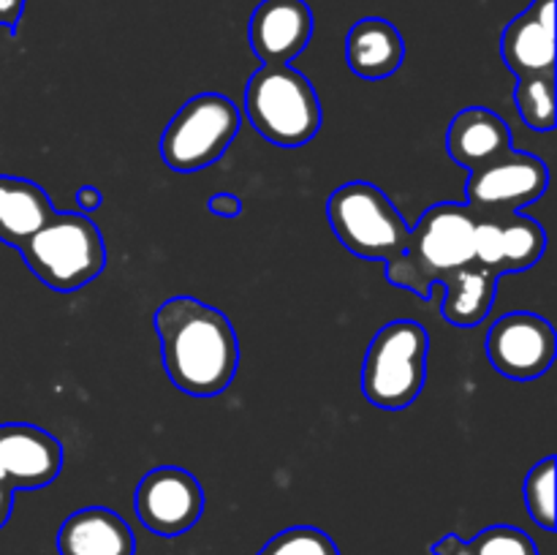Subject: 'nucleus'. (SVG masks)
I'll list each match as a JSON object with an SVG mask.
<instances>
[{"label":"nucleus","mask_w":557,"mask_h":555,"mask_svg":"<svg viewBox=\"0 0 557 555\" xmlns=\"http://www.w3.org/2000/svg\"><path fill=\"white\" fill-rule=\"evenodd\" d=\"M511 150V131L500 114L484 107H468L455 114L446 128V152L457 166L473 169Z\"/></svg>","instance_id":"2eb2a0df"},{"label":"nucleus","mask_w":557,"mask_h":555,"mask_svg":"<svg viewBox=\"0 0 557 555\" xmlns=\"http://www.w3.org/2000/svg\"><path fill=\"white\" fill-rule=\"evenodd\" d=\"M313 38V11L305 0H261L248 22L250 49L264 65H288Z\"/></svg>","instance_id":"ddd939ff"},{"label":"nucleus","mask_w":557,"mask_h":555,"mask_svg":"<svg viewBox=\"0 0 557 555\" xmlns=\"http://www.w3.org/2000/svg\"><path fill=\"white\" fill-rule=\"evenodd\" d=\"M152 321L163 370L180 392L215 397L232 384L239 368V341L223 310L196 297H172Z\"/></svg>","instance_id":"f257e3e1"},{"label":"nucleus","mask_w":557,"mask_h":555,"mask_svg":"<svg viewBox=\"0 0 557 555\" xmlns=\"http://www.w3.org/2000/svg\"><path fill=\"white\" fill-rule=\"evenodd\" d=\"M549 185L547 163L531 152L509 150L506 156L468 172L466 205L473 215L520 212L542 199Z\"/></svg>","instance_id":"6e6552de"},{"label":"nucleus","mask_w":557,"mask_h":555,"mask_svg":"<svg viewBox=\"0 0 557 555\" xmlns=\"http://www.w3.org/2000/svg\"><path fill=\"white\" fill-rule=\"evenodd\" d=\"M134 509L141 526L156 536H180L205 515V490L185 468L158 466L136 484Z\"/></svg>","instance_id":"1a4fd4ad"},{"label":"nucleus","mask_w":557,"mask_h":555,"mask_svg":"<svg viewBox=\"0 0 557 555\" xmlns=\"http://www.w3.org/2000/svg\"><path fill=\"white\" fill-rule=\"evenodd\" d=\"M25 14V0H0V27L14 33Z\"/></svg>","instance_id":"a878e982"},{"label":"nucleus","mask_w":557,"mask_h":555,"mask_svg":"<svg viewBox=\"0 0 557 555\" xmlns=\"http://www.w3.org/2000/svg\"><path fill=\"white\" fill-rule=\"evenodd\" d=\"M326 218L343 248L368 261H395L411 234L395 201L368 180H354L332 190Z\"/></svg>","instance_id":"423d86ee"},{"label":"nucleus","mask_w":557,"mask_h":555,"mask_svg":"<svg viewBox=\"0 0 557 555\" xmlns=\"http://www.w3.org/2000/svg\"><path fill=\"white\" fill-rule=\"evenodd\" d=\"M430 550H433V555H473L471 542L460 539L457 533H446V536L438 539Z\"/></svg>","instance_id":"393cba45"},{"label":"nucleus","mask_w":557,"mask_h":555,"mask_svg":"<svg viewBox=\"0 0 557 555\" xmlns=\"http://www.w3.org/2000/svg\"><path fill=\"white\" fill-rule=\"evenodd\" d=\"M484 351H487L490 365L500 375L515 381H531L553 368L557 335L544 316L517 310V313L500 316L490 326Z\"/></svg>","instance_id":"9d476101"},{"label":"nucleus","mask_w":557,"mask_h":555,"mask_svg":"<svg viewBox=\"0 0 557 555\" xmlns=\"http://www.w3.org/2000/svg\"><path fill=\"white\" fill-rule=\"evenodd\" d=\"M210 212H215L218 218H239L243 215V201L234 194H215L207 201Z\"/></svg>","instance_id":"b1692460"},{"label":"nucleus","mask_w":557,"mask_h":555,"mask_svg":"<svg viewBox=\"0 0 557 555\" xmlns=\"http://www.w3.org/2000/svg\"><path fill=\"white\" fill-rule=\"evenodd\" d=\"M259 555H341V550L321 528L294 526L272 536Z\"/></svg>","instance_id":"4be33fe9"},{"label":"nucleus","mask_w":557,"mask_h":555,"mask_svg":"<svg viewBox=\"0 0 557 555\" xmlns=\"http://www.w3.org/2000/svg\"><path fill=\"white\" fill-rule=\"evenodd\" d=\"M515 103L522 123L536 134L555 128V74L517 79Z\"/></svg>","instance_id":"aec40b11"},{"label":"nucleus","mask_w":557,"mask_h":555,"mask_svg":"<svg viewBox=\"0 0 557 555\" xmlns=\"http://www.w3.org/2000/svg\"><path fill=\"white\" fill-rule=\"evenodd\" d=\"M504 63L517 79L555 74V0H533L500 36Z\"/></svg>","instance_id":"4468645a"},{"label":"nucleus","mask_w":557,"mask_h":555,"mask_svg":"<svg viewBox=\"0 0 557 555\" xmlns=\"http://www.w3.org/2000/svg\"><path fill=\"white\" fill-rule=\"evenodd\" d=\"M20 254L33 275L54 292H76L107 267V243L87 212H54Z\"/></svg>","instance_id":"20e7f679"},{"label":"nucleus","mask_w":557,"mask_h":555,"mask_svg":"<svg viewBox=\"0 0 557 555\" xmlns=\"http://www.w3.org/2000/svg\"><path fill=\"white\" fill-rule=\"evenodd\" d=\"M243 114L232 98L221 92H199L180 107L161 134L163 163L180 174L201 172L232 147Z\"/></svg>","instance_id":"0eeeda50"},{"label":"nucleus","mask_w":557,"mask_h":555,"mask_svg":"<svg viewBox=\"0 0 557 555\" xmlns=\"http://www.w3.org/2000/svg\"><path fill=\"white\" fill-rule=\"evenodd\" d=\"M547 250V232L542 223L522 212L476 215L473 226V261L493 270L522 272L536 264Z\"/></svg>","instance_id":"9b49d317"},{"label":"nucleus","mask_w":557,"mask_h":555,"mask_svg":"<svg viewBox=\"0 0 557 555\" xmlns=\"http://www.w3.org/2000/svg\"><path fill=\"white\" fill-rule=\"evenodd\" d=\"M473 555H539L536 542L522 528L490 526L471 539Z\"/></svg>","instance_id":"5701e85b"},{"label":"nucleus","mask_w":557,"mask_h":555,"mask_svg":"<svg viewBox=\"0 0 557 555\" xmlns=\"http://www.w3.org/2000/svg\"><path fill=\"white\" fill-rule=\"evenodd\" d=\"M430 335L419 321L395 319L370 341L362 365V395L384 411H403L422 395Z\"/></svg>","instance_id":"39448f33"},{"label":"nucleus","mask_w":557,"mask_h":555,"mask_svg":"<svg viewBox=\"0 0 557 555\" xmlns=\"http://www.w3.org/2000/svg\"><path fill=\"white\" fill-rule=\"evenodd\" d=\"M245 114L267 141L302 147L321 131V101L302 71L292 65H261L245 87Z\"/></svg>","instance_id":"7ed1b4c3"},{"label":"nucleus","mask_w":557,"mask_h":555,"mask_svg":"<svg viewBox=\"0 0 557 555\" xmlns=\"http://www.w3.org/2000/svg\"><path fill=\"white\" fill-rule=\"evenodd\" d=\"M60 555H134L136 536L128 522L107 506H85L63 520Z\"/></svg>","instance_id":"dca6fc26"},{"label":"nucleus","mask_w":557,"mask_h":555,"mask_svg":"<svg viewBox=\"0 0 557 555\" xmlns=\"http://www.w3.org/2000/svg\"><path fill=\"white\" fill-rule=\"evenodd\" d=\"M444 303L441 313L455 326H479L493 310L498 297V275L479 261L451 272L444 283Z\"/></svg>","instance_id":"6ab92c4d"},{"label":"nucleus","mask_w":557,"mask_h":555,"mask_svg":"<svg viewBox=\"0 0 557 555\" xmlns=\"http://www.w3.org/2000/svg\"><path fill=\"white\" fill-rule=\"evenodd\" d=\"M346 60L362 79H386L406 60V41L389 20L364 16L348 30Z\"/></svg>","instance_id":"f3484780"},{"label":"nucleus","mask_w":557,"mask_h":555,"mask_svg":"<svg viewBox=\"0 0 557 555\" xmlns=\"http://www.w3.org/2000/svg\"><path fill=\"white\" fill-rule=\"evenodd\" d=\"M525 506L539 528L555 531V457H544L528 471Z\"/></svg>","instance_id":"412c9836"},{"label":"nucleus","mask_w":557,"mask_h":555,"mask_svg":"<svg viewBox=\"0 0 557 555\" xmlns=\"http://www.w3.org/2000/svg\"><path fill=\"white\" fill-rule=\"evenodd\" d=\"M63 471V444L44 428L0 424V482L11 490H38Z\"/></svg>","instance_id":"f8f14e48"},{"label":"nucleus","mask_w":557,"mask_h":555,"mask_svg":"<svg viewBox=\"0 0 557 555\" xmlns=\"http://www.w3.org/2000/svg\"><path fill=\"white\" fill-rule=\"evenodd\" d=\"M52 215L54 207L41 185L0 174V243L20 250Z\"/></svg>","instance_id":"a211bd4d"},{"label":"nucleus","mask_w":557,"mask_h":555,"mask_svg":"<svg viewBox=\"0 0 557 555\" xmlns=\"http://www.w3.org/2000/svg\"><path fill=\"white\" fill-rule=\"evenodd\" d=\"M76 205H79L85 212H96L98 207L103 205V194L96 188V185H82V188L76 190Z\"/></svg>","instance_id":"bb28decb"},{"label":"nucleus","mask_w":557,"mask_h":555,"mask_svg":"<svg viewBox=\"0 0 557 555\" xmlns=\"http://www.w3.org/2000/svg\"><path fill=\"white\" fill-rule=\"evenodd\" d=\"M473 226L476 215L466 201H438L428 207L408 234L406 250L386 264L392 286L430 299L435 286L473 261Z\"/></svg>","instance_id":"f03ea898"},{"label":"nucleus","mask_w":557,"mask_h":555,"mask_svg":"<svg viewBox=\"0 0 557 555\" xmlns=\"http://www.w3.org/2000/svg\"><path fill=\"white\" fill-rule=\"evenodd\" d=\"M11 511H14V490L5 482H0V528L9 522Z\"/></svg>","instance_id":"cd10ccee"}]
</instances>
